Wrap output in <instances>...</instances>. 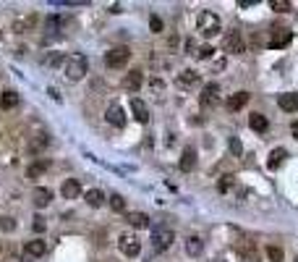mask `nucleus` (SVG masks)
Wrapping results in <instances>:
<instances>
[{
    "instance_id": "16",
    "label": "nucleus",
    "mask_w": 298,
    "mask_h": 262,
    "mask_svg": "<svg viewBox=\"0 0 298 262\" xmlns=\"http://www.w3.org/2000/svg\"><path fill=\"white\" fill-rule=\"evenodd\" d=\"M246 102H248V92H236V95H230L228 97V110H233V113H238L240 108H246Z\"/></svg>"
},
{
    "instance_id": "15",
    "label": "nucleus",
    "mask_w": 298,
    "mask_h": 262,
    "mask_svg": "<svg viewBox=\"0 0 298 262\" xmlns=\"http://www.w3.org/2000/svg\"><path fill=\"white\" fill-rule=\"evenodd\" d=\"M32 199H34L37 207H48V204L52 202V191L44 189V186H37V189H34V194H32Z\"/></svg>"
},
{
    "instance_id": "10",
    "label": "nucleus",
    "mask_w": 298,
    "mask_h": 262,
    "mask_svg": "<svg viewBox=\"0 0 298 262\" xmlns=\"http://www.w3.org/2000/svg\"><path fill=\"white\" fill-rule=\"evenodd\" d=\"M176 82H178V87H183V89H194V87L199 84V74L194 71V68H186L183 74H178Z\"/></svg>"
},
{
    "instance_id": "33",
    "label": "nucleus",
    "mask_w": 298,
    "mask_h": 262,
    "mask_svg": "<svg viewBox=\"0 0 298 262\" xmlns=\"http://www.w3.org/2000/svg\"><path fill=\"white\" fill-rule=\"evenodd\" d=\"M149 29H152L154 34H160V32H162V19H160V16H152V19H149Z\"/></svg>"
},
{
    "instance_id": "13",
    "label": "nucleus",
    "mask_w": 298,
    "mask_h": 262,
    "mask_svg": "<svg viewBox=\"0 0 298 262\" xmlns=\"http://www.w3.org/2000/svg\"><path fill=\"white\" fill-rule=\"evenodd\" d=\"M131 113H134V118L139 121V123H146L149 121V108H146V102H142L139 97L131 100Z\"/></svg>"
},
{
    "instance_id": "22",
    "label": "nucleus",
    "mask_w": 298,
    "mask_h": 262,
    "mask_svg": "<svg viewBox=\"0 0 298 262\" xmlns=\"http://www.w3.org/2000/svg\"><path fill=\"white\" fill-rule=\"evenodd\" d=\"M285 157H288V152H285L282 147H274L272 155H270V160H267V168H272V170H274V168H280Z\"/></svg>"
},
{
    "instance_id": "3",
    "label": "nucleus",
    "mask_w": 298,
    "mask_h": 262,
    "mask_svg": "<svg viewBox=\"0 0 298 262\" xmlns=\"http://www.w3.org/2000/svg\"><path fill=\"white\" fill-rule=\"evenodd\" d=\"M173 238H176V233L170 231V228H165V225H157V228L152 231V246H154V252H165V249H170Z\"/></svg>"
},
{
    "instance_id": "24",
    "label": "nucleus",
    "mask_w": 298,
    "mask_h": 262,
    "mask_svg": "<svg viewBox=\"0 0 298 262\" xmlns=\"http://www.w3.org/2000/svg\"><path fill=\"white\" fill-rule=\"evenodd\" d=\"M48 168H50V160H40V163H34V165L26 168V178H40Z\"/></svg>"
},
{
    "instance_id": "9",
    "label": "nucleus",
    "mask_w": 298,
    "mask_h": 262,
    "mask_svg": "<svg viewBox=\"0 0 298 262\" xmlns=\"http://www.w3.org/2000/svg\"><path fill=\"white\" fill-rule=\"evenodd\" d=\"M288 42H290V32L285 29V27H274L270 32V40H267L270 48H285Z\"/></svg>"
},
{
    "instance_id": "6",
    "label": "nucleus",
    "mask_w": 298,
    "mask_h": 262,
    "mask_svg": "<svg viewBox=\"0 0 298 262\" xmlns=\"http://www.w3.org/2000/svg\"><path fill=\"white\" fill-rule=\"evenodd\" d=\"M222 48H225V53H233V55L244 53V37H240V32H236V29L228 32L222 40Z\"/></svg>"
},
{
    "instance_id": "19",
    "label": "nucleus",
    "mask_w": 298,
    "mask_h": 262,
    "mask_svg": "<svg viewBox=\"0 0 298 262\" xmlns=\"http://www.w3.org/2000/svg\"><path fill=\"white\" fill-rule=\"evenodd\" d=\"M0 108H3V110H14V108H18V95L14 92V89H6V92L0 95Z\"/></svg>"
},
{
    "instance_id": "29",
    "label": "nucleus",
    "mask_w": 298,
    "mask_h": 262,
    "mask_svg": "<svg viewBox=\"0 0 298 262\" xmlns=\"http://www.w3.org/2000/svg\"><path fill=\"white\" fill-rule=\"evenodd\" d=\"M63 61H66V58H63V53H50L48 58H44V63H48L50 68H58Z\"/></svg>"
},
{
    "instance_id": "21",
    "label": "nucleus",
    "mask_w": 298,
    "mask_h": 262,
    "mask_svg": "<svg viewBox=\"0 0 298 262\" xmlns=\"http://www.w3.org/2000/svg\"><path fill=\"white\" fill-rule=\"evenodd\" d=\"M186 252L191 254V257H199L202 252H204V241L199 236H188L186 238Z\"/></svg>"
},
{
    "instance_id": "42",
    "label": "nucleus",
    "mask_w": 298,
    "mask_h": 262,
    "mask_svg": "<svg viewBox=\"0 0 298 262\" xmlns=\"http://www.w3.org/2000/svg\"><path fill=\"white\" fill-rule=\"evenodd\" d=\"M0 40H3V34H0Z\"/></svg>"
},
{
    "instance_id": "27",
    "label": "nucleus",
    "mask_w": 298,
    "mask_h": 262,
    "mask_svg": "<svg viewBox=\"0 0 298 262\" xmlns=\"http://www.w3.org/2000/svg\"><path fill=\"white\" fill-rule=\"evenodd\" d=\"M233 184H236V176H230V173L220 176V181H217V191H222V194H225V191L233 189Z\"/></svg>"
},
{
    "instance_id": "34",
    "label": "nucleus",
    "mask_w": 298,
    "mask_h": 262,
    "mask_svg": "<svg viewBox=\"0 0 298 262\" xmlns=\"http://www.w3.org/2000/svg\"><path fill=\"white\" fill-rule=\"evenodd\" d=\"M212 53H214V50L210 48V45H202V48L196 50V58H202V61H204V58H212Z\"/></svg>"
},
{
    "instance_id": "4",
    "label": "nucleus",
    "mask_w": 298,
    "mask_h": 262,
    "mask_svg": "<svg viewBox=\"0 0 298 262\" xmlns=\"http://www.w3.org/2000/svg\"><path fill=\"white\" fill-rule=\"evenodd\" d=\"M128 58H131V50L126 48V45H118V48H112V50L105 53V63L110 68H123L126 63H128Z\"/></svg>"
},
{
    "instance_id": "23",
    "label": "nucleus",
    "mask_w": 298,
    "mask_h": 262,
    "mask_svg": "<svg viewBox=\"0 0 298 262\" xmlns=\"http://www.w3.org/2000/svg\"><path fill=\"white\" fill-rule=\"evenodd\" d=\"M126 220H128L134 228H146V225H149L146 212H128V215H126Z\"/></svg>"
},
{
    "instance_id": "36",
    "label": "nucleus",
    "mask_w": 298,
    "mask_h": 262,
    "mask_svg": "<svg viewBox=\"0 0 298 262\" xmlns=\"http://www.w3.org/2000/svg\"><path fill=\"white\" fill-rule=\"evenodd\" d=\"M149 87H152V92H162L165 82H162V79H152V84H149Z\"/></svg>"
},
{
    "instance_id": "32",
    "label": "nucleus",
    "mask_w": 298,
    "mask_h": 262,
    "mask_svg": "<svg viewBox=\"0 0 298 262\" xmlns=\"http://www.w3.org/2000/svg\"><path fill=\"white\" fill-rule=\"evenodd\" d=\"M267 257H270L272 262H282V249H280V246H270V249H267Z\"/></svg>"
},
{
    "instance_id": "28",
    "label": "nucleus",
    "mask_w": 298,
    "mask_h": 262,
    "mask_svg": "<svg viewBox=\"0 0 298 262\" xmlns=\"http://www.w3.org/2000/svg\"><path fill=\"white\" fill-rule=\"evenodd\" d=\"M270 8L278 11V14H288V11H290V3H288V0H272Z\"/></svg>"
},
{
    "instance_id": "17",
    "label": "nucleus",
    "mask_w": 298,
    "mask_h": 262,
    "mask_svg": "<svg viewBox=\"0 0 298 262\" xmlns=\"http://www.w3.org/2000/svg\"><path fill=\"white\" fill-rule=\"evenodd\" d=\"M60 194H63L66 199H76L78 194H82V184H78L76 178H68L66 184H63V189H60Z\"/></svg>"
},
{
    "instance_id": "40",
    "label": "nucleus",
    "mask_w": 298,
    "mask_h": 262,
    "mask_svg": "<svg viewBox=\"0 0 298 262\" xmlns=\"http://www.w3.org/2000/svg\"><path fill=\"white\" fill-rule=\"evenodd\" d=\"M290 131H293V136L298 139V123H293V129H290Z\"/></svg>"
},
{
    "instance_id": "39",
    "label": "nucleus",
    "mask_w": 298,
    "mask_h": 262,
    "mask_svg": "<svg viewBox=\"0 0 298 262\" xmlns=\"http://www.w3.org/2000/svg\"><path fill=\"white\" fill-rule=\"evenodd\" d=\"M186 50H188L191 55H196V53H194V50H196V45H194V40H188V42H186Z\"/></svg>"
},
{
    "instance_id": "30",
    "label": "nucleus",
    "mask_w": 298,
    "mask_h": 262,
    "mask_svg": "<svg viewBox=\"0 0 298 262\" xmlns=\"http://www.w3.org/2000/svg\"><path fill=\"white\" fill-rule=\"evenodd\" d=\"M110 207L116 210V212H123V210H126V199H123L120 194H112V197H110Z\"/></svg>"
},
{
    "instance_id": "26",
    "label": "nucleus",
    "mask_w": 298,
    "mask_h": 262,
    "mask_svg": "<svg viewBox=\"0 0 298 262\" xmlns=\"http://www.w3.org/2000/svg\"><path fill=\"white\" fill-rule=\"evenodd\" d=\"M102 202H105V194H102L100 189H89L86 191V204H89V207H100Z\"/></svg>"
},
{
    "instance_id": "11",
    "label": "nucleus",
    "mask_w": 298,
    "mask_h": 262,
    "mask_svg": "<svg viewBox=\"0 0 298 262\" xmlns=\"http://www.w3.org/2000/svg\"><path fill=\"white\" fill-rule=\"evenodd\" d=\"M180 170L183 173H188V170H194L196 168V150H194V147H186V150H183V155H180Z\"/></svg>"
},
{
    "instance_id": "35",
    "label": "nucleus",
    "mask_w": 298,
    "mask_h": 262,
    "mask_svg": "<svg viewBox=\"0 0 298 262\" xmlns=\"http://www.w3.org/2000/svg\"><path fill=\"white\" fill-rule=\"evenodd\" d=\"M32 24H34V16H32V19H24V21H16L14 29H16V32H24V29H29Z\"/></svg>"
},
{
    "instance_id": "1",
    "label": "nucleus",
    "mask_w": 298,
    "mask_h": 262,
    "mask_svg": "<svg viewBox=\"0 0 298 262\" xmlns=\"http://www.w3.org/2000/svg\"><path fill=\"white\" fill-rule=\"evenodd\" d=\"M86 68H89L86 55H82V53H74L71 58L66 61V76H68V82H78V79H84Z\"/></svg>"
},
{
    "instance_id": "7",
    "label": "nucleus",
    "mask_w": 298,
    "mask_h": 262,
    "mask_svg": "<svg viewBox=\"0 0 298 262\" xmlns=\"http://www.w3.org/2000/svg\"><path fill=\"white\" fill-rule=\"evenodd\" d=\"M199 102H202V108H214L217 102H220V84H207L202 89V97H199Z\"/></svg>"
},
{
    "instance_id": "37",
    "label": "nucleus",
    "mask_w": 298,
    "mask_h": 262,
    "mask_svg": "<svg viewBox=\"0 0 298 262\" xmlns=\"http://www.w3.org/2000/svg\"><path fill=\"white\" fill-rule=\"evenodd\" d=\"M230 150H233V155H240V152H244V147H240V142L236 139V136L230 139Z\"/></svg>"
},
{
    "instance_id": "25",
    "label": "nucleus",
    "mask_w": 298,
    "mask_h": 262,
    "mask_svg": "<svg viewBox=\"0 0 298 262\" xmlns=\"http://www.w3.org/2000/svg\"><path fill=\"white\" fill-rule=\"evenodd\" d=\"M44 252H48V244L44 241H29L26 244V254L29 257H42Z\"/></svg>"
},
{
    "instance_id": "12",
    "label": "nucleus",
    "mask_w": 298,
    "mask_h": 262,
    "mask_svg": "<svg viewBox=\"0 0 298 262\" xmlns=\"http://www.w3.org/2000/svg\"><path fill=\"white\" fill-rule=\"evenodd\" d=\"M142 84H144L142 71H128V74H126V79H123V87L128 89V92H139Z\"/></svg>"
},
{
    "instance_id": "38",
    "label": "nucleus",
    "mask_w": 298,
    "mask_h": 262,
    "mask_svg": "<svg viewBox=\"0 0 298 262\" xmlns=\"http://www.w3.org/2000/svg\"><path fill=\"white\" fill-rule=\"evenodd\" d=\"M34 228H37V231H44V218H34Z\"/></svg>"
},
{
    "instance_id": "41",
    "label": "nucleus",
    "mask_w": 298,
    "mask_h": 262,
    "mask_svg": "<svg viewBox=\"0 0 298 262\" xmlns=\"http://www.w3.org/2000/svg\"><path fill=\"white\" fill-rule=\"evenodd\" d=\"M296 262H298V254H296Z\"/></svg>"
},
{
    "instance_id": "20",
    "label": "nucleus",
    "mask_w": 298,
    "mask_h": 262,
    "mask_svg": "<svg viewBox=\"0 0 298 262\" xmlns=\"http://www.w3.org/2000/svg\"><path fill=\"white\" fill-rule=\"evenodd\" d=\"M48 142H50V136H48V134H34L32 139H29V152H34V155L42 152L44 147H48Z\"/></svg>"
},
{
    "instance_id": "31",
    "label": "nucleus",
    "mask_w": 298,
    "mask_h": 262,
    "mask_svg": "<svg viewBox=\"0 0 298 262\" xmlns=\"http://www.w3.org/2000/svg\"><path fill=\"white\" fill-rule=\"evenodd\" d=\"M16 228V220L10 218V215H3V218H0V231H14Z\"/></svg>"
},
{
    "instance_id": "18",
    "label": "nucleus",
    "mask_w": 298,
    "mask_h": 262,
    "mask_svg": "<svg viewBox=\"0 0 298 262\" xmlns=\"http://www.w3.org/2000/svg\"><path fill=\"white\" fill-rule=\"evenodd\" d=\"M248 126L254 129L256 134H264L267 126H270V123H267V116H262V113H251V116H248Z\"/></svg>"
},
{
    "instance_id": "8",
    "label": "nucleus",
    "mask_w": 298,
    "mask_h": 262,
    "mask_svg": "<svg viewBox=\"0 0 298 262\" xmlns=\"http://www.w3.org/2000/svg\"><path fill=\"white\" fill-rule=\"evenodd\" d=\"M105 121L110 123V126H116V129H123L126 126V110L118 105V102H112V105L105 110Z\"/></svg>"
},
{
    "instance_id": "5",
    "label": "nucleus",
    "mask_w": 298,
    "mask_h": 262,
    "mask_svg": "<svg viewBox=\"0 0 298 262\" xmlns=\"http://www.w3.org/2000/svg\"><path fill=\"white\" fill-rule=\"evenodd\" d=\"M118 246H120V252H123L126 257H136V254L142 252V241H139L134 233H120Z\"/></svg>"
},
{
    "instance_id": "14",
    "label": "nucleus",
    "mask_w": 298,
    "mask_h": 262,
    "mask_svg": "<svg viewBox=\"0 0 298 262\" xmlns=\"http://www.w3.org/2000/svg\"><path fill=\"white\" fill-rule=\"evenodd\" d=\"M278 105H280L285 113H296V110H298V95H293V92L280 95V97H278Z\"/></svg>"
},
{
    "instance_id": "2",
    "label": "nucleus",
    "mask_w": 298,
    "mask_h": 262,
    "mask_svg": "<svg viewBox=\"0 0 298 262\" xmlns=\"http://www.w3.org/2000/svg\"><path fill=\"white\" fill-rule=\"evenodd\" d=\"M196 27L204 37H214V34H220V19H217V14H212V11H202L199 19H196Z\"/></svg>"
}]
</instances>
